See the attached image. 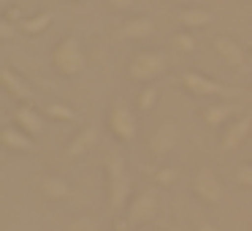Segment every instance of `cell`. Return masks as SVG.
<instances>
[{
  "instance_id": "obj_22",
  "label": "cell",
  "mask_w": 252,
  "mask_h": 231,
  "mask_svg": "<svg viewBox=\"0 0 252 231\" xmlns=\"http://www.w3.org/2000/svg\"><path fill=\"white\" fill-rule=\"evenodd\" d=\"M158 101H160V90L155 87V84H144L141 87V93H138V101H136V106H138V112H152L155 106H158Z\"/></svg>"
},
{
  "instance_id": "obj_34",
  "label": "cell",
  "mask_w": 252,
  "mask_h": 231,
  "mask_svg": "<svg viewBox=\"0 0 252 231\" xmlns=\"http://www.w3.org/2000/svg\"><path fill=\"white\" fill-rule=\"evenodd\" d=\"M3 3H6V0H3Z\"/></svg>"
},
{
  "instance_id": "obj_8",
  "label": "cell",
  "mask_w": 252,
  "mask_h": 231,
  "mask_svg": "<svg viewBox=\"0 0 252 231\" xmlns=\"http://www.w3.org/2000/svg\"><path fill=\"white\" fill-rule=\"evenodd\" d=\"M212 49H214V55H217L225 66H233V68L247 66V60H250L244 44H241L239 38H233V36H228V33L214 36V38H212Z\"/></svg>"
},
{
  "instance_id": "obj_14",
  "label": "cell",
  "mask_w": 252,
  "mask_h": 231,
  "mask_svg": "<svg viewBox=\"0 0 252 231\" xmlns=\"http://www.w3.org/2000/svg\"><path fill=\"white\" fill-rule=\"evenodd\" d=\"M38 193L46 201H65V198L71 196V182L60 174H46V177H41V182H38Z\"/></svg>"
},
{
  "instance_id": "obj_17",
  "label": "cell",
  "mask_w": 252,
  "mask_h": 231,
  "mask_svg": "<svg viewBox=\"0 0 252 231\" xmlns=\"http://www.w3.org/2000/svg\"><path fill=\"white\" fill-rule=\"evenodd\" d=\"M155 33V19L147 17V14H141V17H130L127 22H122L120 28V36L127 41H144L149 38V36Z\"/></svg>"
},
{
  "instance_id": "obj_6",
  "label": "cell",
  "mask_w": 252,
  "mask_h": 231,
  "mask_svg": "<svg viewBox=\"0 0 252 231\" xmlns=\"http://www.w3.org/2000/svg\"><path fill=\"white\" fill-rule=\"evenodd\" d=\"M192 193H195L198 201H203L206 207H217L222 201V182L217 180L212 169H198L195 177H192Z\"/></svg>"
},
{
  "instance_id": "obj_29",
  "label": "cell",
  "mask_w": 252,
  "mask_h": 231,
  "mask_svg": "<svg viewBox=\"0 0 252 231\" xmlns=\"http://www.w3.org/2000/svg\"><path fill=\"white\" fill-rule=\"evenodd\" d=\"M174 3H187V0H174Z\"/></svg>"
},
{
  "instance_id": "obj_13",
  "label": "cell",
  "mask_w": 252,
  "mask_h": 231,
  "mask_svg": "<svg viewBox=\"0 0 252 231\" xmlns=\"http://www.w3.org/2000/svg\"><path fill=\"white\" fill-rule=\"evenodd\" d=\"M0 139H3V147L11 150V153H35V139L28 136V133L22 131V128H17L11 122V125L3 128V133H0Z\"/></svg>"
},
{
  "instance_id": "obj_7",
  "label": "cell",
  "mask_w": 252,
  "mask_h": 231,
  "mask_svg": "<svg viewBox=\"0 0 252 231\" xmlns=\"http://www.w3.org/2000/svg\"><path fill=\"white\" fill-rule=\"evenodd\" d=\"M155 212H158V193L152 188H144L141 193H136L130 198V204L125 209V220L130 226H141V223H149L155 218Z\"/></svg>"
},
{
  "instance_id": "obj_19",
  "label": "cell",
  "mask_w": 252,
  "mask_h": 231,
  "mask_svg": "<svg viewBox=\"0 0 252 231\" xmlns=\"http://www.w3.org/2000/svg\"><path fill=\"white\" fill-rule=\"evenodd\" d=\"M52 19H55V14H52V11H38V14H33V17H22V22H19V33L41 36L52 25Z\"/></svg>"
},
{
  "instance_id": "obj_1",
  "label": "cell",
  "mask_w": 252,
  "mask_h": 231,
  "mask_svg": "<svg viewBox=\"0 0 252 231\" xmlns=\"http://www.w3.org/2000/svg\"><path fill=\"white\" fill-rule=\"evenodd\" d=\"M106 171V198L114 212H122L130 204V174H127L125 158L120 153H109L103 160Z\"/></svg>"
},
{
  "instance_id": "obj_15",
  "label": "cell",
  "mask_w": 252,
  "mask_h": 231,
  "mask_svg": "<svg viewBox=\"0 0 252 231\" xmlns=\"http://www.w3.org/2000/svg\"><path fill=\"white\" fill-rule=\"evenodd\" d=\"M98 144V131H95L93 125H87V128H82V131L76 133V136L68 142V147H65V158L68 160H76V158H84V155L90 153V150Z\"/></svg>"
},
{
  "instance_id": "obj_4",
  "label": "cell",
  "mask_w": 252,
  "mask_h": 231,
  "mask_svg": "<svg viewBox=\"0 0 252 231\" xmlns=\"http://www.w3.org/2000/svg\"><path fill=\"white\" fill-rule=\"evenodd\" d=\"M179 84L187 95L192 98H217V101H233L239 98V90L230 87V84H222L217 79L206 77L201 71H182L179 74Z\"/></svg>"
},
{
  "instance_id": "obj_11",
  "label": "cell",
  "mask_w": 252,
  "mask_h": 231,
  "mask_svg": "<svg viewBox=\"0 0 252 231\" xmlns=\"http://www.w3.org/2000/svg\"><path fill=\"white\" fill-rule=\"evenodd\" d=\"M250 131H252V115H241L239 120H233L228 128H225V133H222V150L225 153H233V150H239L241 144L247 142V136H250Z\"/></svg>"
},
{
  "instance_id": "obj_21",
  "label": "cell",
  "mask_w": 252,
  "mask_h": 231,
  "mask_svg": "<svg viewBox=\"0 0 252 231\" xmlns=\"http://www.w3.org/2000/svg\"><path fill=\"white\" fill-rule=\"evenodd\" d=\"M44 117H49V120H55V122H76V112H73L71 106L60 104V101L46 104L44 106Z\"/></svg>"
},
{
  "instance_id": "obj_33",
  "label": "cell",
  "mask_w": 252,
  "mask_h": 231,
  "mask_svg": "<svg viewBox=\"0 0 252 231\" xmlns=\"http://www.w3.org/2000/svg\"><path fill=\"white\" fill-rule=\"evenodd\" d=\"M152 231H158V229H152Z\"/></svg>"
},
{
  "instance_id": "obj_24",
  "label": "cell",
  "mask_w": 252,
  "mask_h": 231,
  "mask_svg": "<svg viewBox=\"0 0 252 231\" xmlns=\"http://www.w3.org/2000/svg\"><path fill=\"white\" fill-rule=\"evenodd\" d=\"M65 231H100V226H98V220L90 218V215H76V218L68 220Z\"/></svg>"
},
{
  "instance_id": "obj_27",
  "label": "cell",
  "mask_w": 252,
  "mask_h": 231,
  "mask_svg": "<svg viewBox=\"0 0 252 231\" xmlns=\"http://www.w3.org/2000/svg\"><path fill=\"white\" fill-rule=\"evenodd\" d=\"M109 3V8H114V11H130L133 6H136V0H106Z\"/></svg>"
},
{
  "instance_id": "obj_31",
  "label": "cell",
  "mask_w": 252,
  "mask_h": 231,
  "mask_svg": "<svg viewBox=\"0 0 252 231\" xmlns=\"http://www.w3.org/2000/svg\"><path fill=\"white\" fill-rule=\"evenodd\" d=\"M250 158H252V150H250ZM250 163H252V160H250Z\"/></svg>"
},
{
  "instance_id": "obj_12",
  "label": "cell",
  "mask_w": 252,
  "mask_h": 231,
  "mask_svg": "<svg viewBox=\"0 0 252 231\" xmlns=\"http://www.w3.org/2000/svg\"><path fill=\"white\" fill-rule=\"evenodd\" d=\"M11 120H14V125L22 128V131L28 133V136H33V139L44 131V115L35 112L33 106H28V104H19L17 109H14Z\"/></svg>"
},
{
  "instance_id": "obj_32",
  "label": "cell",
  "mask_w": 252,
  "mask_h": 231,
  "mask_svg": "<svg viewBox=\"0 0 252 231\" xmlns=\"http://www.w3.org/2000/svg\"><path fill=\"white\" fill-rule=\"evenodd\" d=\"M73 3H79V0H73Z\"/></svg>"
},
{
  "instance_id": "obj_30",
  "label": "cell",
  "mask_w": 252,
  "mask_h": 231,
  "mask_svg": "<svg viewBox=\"0 0 252 231\" xmlns=\"http://www.w3.org/2000/svg\"><path fill=\"white\" fill-rule=\"evenodd\" d=\"M250 101H252V87H250Z\"/></svg>"
},
{
  "instance_id": "obj_20",
  "label": "cell",
  "mask_w": 252,
  "mask_h": 231,
  "mask_svg": "<svg viewBox=\"0 0 252 231\" xmlns=\"http://www.w3.org/2000/svg\"><path fill=\"white\" fill-rule=\"evenodd\" d=\"M171 49L179 52V55H192L198 49V38L190 30H179V33L171 36Z\"/></svg>"
},
{
  "instance_id": "obj_5",
  "label": "cell",
  "mask_w": 252,
  "mask_h": 231,
  "mask_svg": "<svg viewBox=\"0 0 252 231\" xmlns=\"http://www.w3.org/2000/svg\"><path fill=\"white\" fill-rule=\"evenodd\" d=\"M106 128H109V133L122 144H130L133 139L138 136V117L122 95H114V98H111L109 109H106Z\"/></svg>"
},
{
  "instance_id": "obj_25",
  "label": "cell",
  "mask_w": 252,
  "mask_h": 231,
  "mask_svg": "<svg viewBox=\"0 0 252 231\" xmlns=\"http://www.w3.org/2000/svg\"><path fill=\"white\" fill-rule=\"evenodd\" d=\"M17 33H19V22H11L8 17L0 19V38L3 41H11Z\"/></svg>"
},
{
  "instance_id": "obj_2",
  "label": "cell",
  "mask_w": 252,
  "mask_h": 231,
  "mask_svg": "<svg viewBox=\"0 0 252 231\" xmlns=\"http://www.w3.org/2000/svg\"><path fill=\"white\" fill-rule=\"evenodd\" d=\"M49 63L60 77L65 79H73L87 68V55H84V46L79 41V36L68 33L52 46V55H49Z\"/></svg>"
},
{
  "instance_id": "obj_10",
  "label": "cell",
  "mask_w": 252,
  "mask_h": 231,
  "mask_svg": "<svg viewBox=\"0 0 252 231\" xmlns=\"http://www.w3.org/2000/svg\"><path fill=\"white\" fill-rule=\"evenodd\" d=\"M233 115H239V109L230 101H214V104H206L198 109V117L206 128H222Z\"/></svg>"
},
{
  "instance_id": "obj_16",
  "label": "cell",
  "mask_w": 252,
  "mask_h": 231,
  "mask_svg": "<svg viewBox=\"0 0 252 231\" xmlns=\"http://www.w3.org/2000/svg\"><path fill=\"white\" fill-rule=\"evenodd\" d=\"M0 77H3V87H6V93L11 95V98H17L19 104H28V101L33 98V90H30V84L25 82V79L19 77V74L14 71L11 66H3Z\"/></svg>"
},
{
  "instance_id": "obj_28",
  "label": "cell",
  "mask_w": 252,
  "mask_h": 231,
  "mask_svg": "<svg viewBox=\"0 0 252 231\" xmlns=\"http://www.w3.org/2000/svg\"><path fill=\"white\" fill-rule=\"evenodd\" d=\"M195 231H217V226H214V223H209V220H201Z\"/></svg>"
},
{
  "instance_id": "obj_23",
  "label": "cell",
  "mask_w": 252,
  "mask_h": 231,
  "mask_svg": "<svg viewBox=\"0 0 252 231\" xmlns=\"http://www.w3.org/2000/svg\"><path fill=\"white\" fill-rule=\"evenodd\" d=\"M176 180H179V169H174V166H160L152 171V182L158 188H171Z\"/></svg>"
},
{
  "instance_id": "obj_26",
  "label": "cell",
  "mask_w": 252,
  "mask_h": 231,
  "mask_svg": "<svg viewBox=\"0 0 252 231\" xmlns=\"http://www.w3.org/2000/svg\"><path fill=\"white\" fill-rule=\"evenodd\" d=\"M233 177H236V182H239L241 188H250V191H252V163H244V166H239Z\"/></svg>"
},
{
  "instance_id": "obj_9",
  "label": "cell",
  "mask_w": 252,
  "mask_h": 231,
  "mask_svg": "<svg viewBox=\"0 0 252 231\" xmlns=\"http://www.w3.org/2000/svg\"><path fill=\"white\" fill-rule=\"evenodd\" d=\"M176 144H179V128H176L174 122H160L147 139V150L155 158H165Z\"/></svg>"
},
{
  "instance_id": "obj_3",
  "label": "cell",
  "mask_w": 252,
  "mask_h": 231,
  "mask_svg": "<svg viewBox=\"0 0 252 231\" xmlns=\"http://www.w3.org/2000/svg\"><path fill=\"white\" fill-rule=\"evenodd\" d=\"M168 66H171V60H168L165 52H160V49H141V52H136V55L127 60L125 74H127L130 82L155 84L160 77L168 74Z\"/></svg>"
},
{
  "instance_id": "obj_18",
  "label": "cell",
  "mask_w": 252,
  "mask_h": 231,
  "mask_svg": "<svg viewBox=\"0 0 252 231\" xmlns=\"http://www.w3.org/2000/svg\"><path fill=\"white\" fill-rule=\"evenodd\" d=\"M214 14L209 8H201V6H185L176 11V22L182 25V30H192V28H206L212 25Z\"/></svg>"
}]
</instances>
